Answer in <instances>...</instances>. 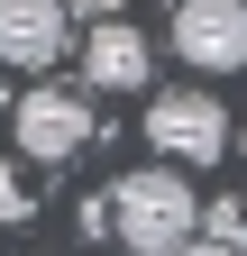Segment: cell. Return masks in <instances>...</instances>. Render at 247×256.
I'll use <instances>...</instances> for the list:
<instances>
[{
    "instance_id": "6da1fadb",
    "label": "cell",
    "mask_w": 247,
    "mask_h": 256,
    "mask_svg": "<svg viewBox=\"0 0 247 256\" xmlns=\"http://www.w3.org/2000/svg\"><path fill=\"white\" fill-rule=\"evenodd\" d=\"M101 202H110V238H119V256H174L183 238L202 229V192L183 183L174 165H138V174H119Z\"/></svg>"
},
{
    "instance_id": "7a4b0ae2",
    "label": "cell",
    "mask_w": 247,
    "mask_h": 256,
    "mask_svg": "<svg viewBox=\"0 0 247 256\" xmlns=\"http://www.w3.org/2000/svg\"><path fill=\"white\" fill-rule=\"evenodd\" d=\"M10 138H18L28 165H64V156L92 146V110H82L74 82H28L18 101H10Z\"/></svg>"
},
{
    "instance_id": "3957f363",
    "label": "cell",
    "mask_w": 247,
    "mask_h": 256,
    "mask_svg": "<svg viewBox=\"0 0 247 256\" xmlns=\"http://www.w3.org/2000/svg\"><path fill=\"white\" fill-rule=\"evenodd\" d=\"M146 146H156L165 165H210V156L229 146V110L210 101V92L174 82V92H156V101H146Z\"/></svg>"
},
{
    "instance_id": "277c9868",
    "label": "cell",
    "mask_w": 247,
    "mask_h": 256,
    "mask_svg": "<svg viewBox=\"0 0 247 256\" xmlns=\"http://www.w3.org/2000/svg\"><path fill=\"white\" fill-rule=\"evenodd\" d=\"M165 46L202 74H247V0H174Z\"/></svg>"
},
{
    "instance_id": "5b68a950",
    "label": "cell",
    "mask_w": 247,
    "mask_h": 256,
    "mask_svg": "<svg viewBox=\"0 0 247 256\" xmlns=\"http://www.w3.org/2000/svg\"><path fill=\"white\" fill-rule=\"evenodd\" d=\"M146 74H156V46H146L128 18H92V37H82V82H92V92H146Z\"/></svg>"
},
{
    "instance_id": "8992f818",
    "label": "cell",
    "mask_w": 247,
    "mask_h": 256,
    "mask_svg": "<svg viewBox=\"0 0 247 256\" xmlns=\"http://www.w3.org/2000/svg\"><path fill=\"white\" fill-rule=\"evenodd\" d=\"M55 55H64V0H0V64L46 74Z\"/></svg>"
},
{
    "instance_id": "52a82bcc",
    "label": "cell",
    "mask_w": 247,
    "mask_h": 256,
    "mask_svg": "<svg viewBox=\"0 0 247 256\" xmlns=\"http://www.w3.org/2000/svg\"><path fill=\"white\" fill-rule=\"evenodd\" d=\"M0 220H37V174L0 156Z\"/></svg>"
},
{
    "instance_id": "ba28073f",
    "label": "cell",
    "mask_w": 247,
    "mask_h": 256,
    "mask_svg": "<svg viewBox=\"0 0 247 256\" xmlns=\"http://www.w3.org/2000/svg\"><path fill=\"white\" fill-rule=\"evenodd\" d=\"M202 238H220V247L247 256V210H238V202H202Z\"/></svg>"
},
{
    "instance_id": "9c48e42d",
    "label": "cell",
    "mask_w": 247,
    "mask_h": 256,
    "mask_svg": "<svg viewBox=\"0 0 247 256\" xmlns=\"http://www.w3.org/2000/svg\"><path fill=\"white\" fill-rule=\"evenodd\" d=\"M174 256H238V247H220V238H202V229H192V238H183Z\"/></svg>"
},
{
    "instance_id": "30bf717a",
    "label": "cell",
    "mask_w": 247,
    "mask_h": 256,
    "mask_svg": "<svg viewBox=\"0 0 247 256\" xmlns=\"http://www.w3.org/2000/svg\"><path fill=\"white\" fill-rule=\"evenodd\" d=\"M238 146H247V138H238Z\"/></svg>"
}]
</instances>
